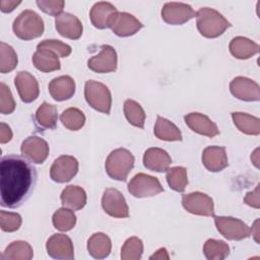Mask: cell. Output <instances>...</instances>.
<instances>
[{"instance_id":"32","label":"cell","mask_w":260,"mask_h":260,"mask_svg":"<svg viewBox=\"0 0 260 260\" xmlns=\"http://www.w3.org/2000/svg\"><path fill=\"white\" fill-rule=\"evenodd\" d=\"M203 253L208 260H222L230 254V246L221 240L208 239L203 246Z\"/></svg>"},{"instance_id":"25","label":"cell","mask_w":260,"mask_h":260,"mask_svg":"<svg viewBox=\"0 0 260 260\" xmlns=\"http://www.w3.org/2000/svg\"><path fill=\"white\" fill-rule=\"evenodd\" d=\"M229 49L235 58L241 60L249 59L259 52V46L245 37L234 38L229 45Z\"/></svg>"},{"instance_id":"23","label":"cell","mask_w":260,"mask_h":260,"mask_svg":"<svg viewBox=\"0 0 260 260\" xmlns=\"http://www.w3.org/2000/svg\"><path fill=\"white\" fill-rule=\"evenodd\" d=\"M171 164V156L166 150L161 148L150 147L146 149L143 154V165L150 171L157 173L167 172Z\"/></svg>"},{"instance_id":"8","label":"cell","mask_w":260,"mask_h":260,"mask_svg":"<svg viewBox=\"0 0 260 260\" xmlns=\"http://www.w3.org/2000/svg\"><path fill=\"white\" fill-rule=\"evenodd\" d=\"M183 207L190 213L202 216H214V203L210 196L202 192H191L183 195Z\"/></svg>"},{"instance_id":"43","label":"cell","mask_w":260,"mask_h":260,"mask_svg":"<svg viewBox=\"0 0 260 260\" xmlns=\"http://www.w3.org/2000/svg\"><path fill=\"white\" fill-rule=\"evenodd\" d=\"M244 202L248 204L249 206H252L254 208H259L260 203H259V185L256 186L255 190L252 192H248L246 196L244 197Z\"/></svg>"},{"instance_id":"1","label":"cell","mask_w":260,"mask_h":260,"mask_svg":"<svg viewBox=\"0 0 260 260\" xmlns=\"http://www.w3.org/2000/svg\"><path fill=\"white\" fill-rule=\"evenodd\" d=\"M37 183L36 168L23 156L8 154L0 161L1 206L17 208L30 196Z\"/></svg>"},{"instance_id":"15","label":"cell","mask_w":260,"mask_h":260,"mask_svg":"<svg viewBox=\"0 0 260 260\" xmlns=\"http://www.w3.org/2000/svg\"><path fill=\"white\" fill-rule=\"evenodd\" d=\"M118 14L117 8L110 2L100 1L93 4L89 11V18L91 24L99 28H111L114 20Z\"/></svg>"},{"instance_id":"35","label":"cell","mask_w":260,"mask_h":260,"mask_svg":"<svg viewBox=\"0 0 260 260\" xmlns=\"http://www.w3.org/2000/svg\"><path fill=\"white\" fill-rule=\"evenodd\" d=\"M166 179L171 189L176 192H184L188 185L187 170L184 167H173L168 169Z\"/></svg>"},{"instance_id":"16","label":"cell","mask_w":260,"mask_h":260,"mask_svg":"<svg viewBox=\"0 0 260 260\" xmlns=\"http://www.w3.org/2000/svg\"><path fill=\"white\" fill-rule=\"evenodd\" d=\"M20 151L23 156L28 158L34 164H43L49 155V145L46 140L39 136H28L20 146Z\"/></svg>"},{"instance_id":"33","label":"cell","mask_w":260,"mask_h":260,"mask_svg":"<svg viewBox=\"0 0 260 260\" xmlns=\"http://www.w3.org/2000/svg\"><path fill=\"white\" fill-rule=\"evenodd\" d=\"M124 114L127 119V121L138 128H143L144 127V122H145V112L143 108L138 104L137 102L133 100H126L124 103Z\"/></svg>"},{"instance_id":"4","label":"cell","mask_w":260,"mask_h":260,"mask_svg":"<svg viewBox=\"0 0 260 260\" xmlns=\"http://www.w3.org/2000/svg\"><path fill=\"white\" fill-rule=\"evenodd\" d=\"M135 158L126 148H117L108 155L105 168L110 178L116 181H126L129 173L134 167Z\"/></svg>"},{"instance_id":"36","label":"cell","mask_w":260,"mask_h":260,"mask_svg":"<svg viewBox=\"0 0 260 260\" xmlns=\"http://www.w3.org/2000/svg\"><path fill=\"white\" fill-rule=\"evenodd\" d=\"M62 124L71 131H77L84 126L85 116L77 108H68L60 116Z\"/></svg>"},{"instance_id":"22","label":"cell","mask_w":260,"mask_h":260,"mask_svg":"<svg viewBox=\"0 0 260 260\" xmlns=\"http://www.w3.org/2000/svg\"><path fill=\"white\" fill-rule=\"evenodd\" d=\"M48 88L51 96L55 101H66L71 99L75 93V81L68 75H62L53 78L50 81Z\"/></svg>"},{"instance_id":"3","label":"cell","mask_w":260,"mask_h":260,"mask_svg":"<svg viewBox=\"0 0 260 260\" xmlns=\"http://www.w3.org/2000/svg\"><path fill=\"white\" fill-rule=\"evenodd\" d=\"M14 35L23 41L41 37L45 30L43 18L34 10L26 9L18 14L12 24Z\"/></svg>"},{"instance_id":"38","label":"cell","mask_w":260,"mask_h":260,"mask_svg":"<svg viewBox=\"0 0 260 260\" xmlns=\"http://www.w3.org/2000/svg\"><path fill=\"white\" fill-rule=\"evenodd\" d=\"M143 253V243L137 237L127 239L121 249V258L123 260H138Z\"/></svg>"},{"instance_id":"41","label":"cell","mask_w":260,"mask_h":260,"mask_svg":"<svg viewBox=\"0 0 260 260\" xmlns=\"http://www.w3.org/2000/svg\"><path fill=\"white\" fill-rule=\"evenodd\" d=\"M15 101L10 88L4 83H0V113L3 115L11 114L15 110Z\"/></svg>"},{"instance_id":"21","label":"cell","mask_w":260,"mask_h":260,"mask_svg":"<svg viewBox=\"0 0 260 260\" xmlns=\"http://www.w3.org/2000/svg\"><path fill=\"white\" fill-rule=\"evenodd\" d=\"M142 27L143 24L134 15L128 12H118L111 29L118 37H130Z\"/></svg>"},{"instance_id":"45","label":"cell","mask_w":260,"mask_h":260,"mask_svg":"<svg viewBox=\"0 0 260 260\" xmlns=\"http://www.w3.org/2000/svg\"><path fill=\"white\" fill-rule=\"evenodd\" d=\"M21 3V1H13V0H1L0 1V9L2 12L4 13H8L13 11L19 4Z\"/></svg>"},{"instance_id":"34","label":"cell","mask_w":260,"mask_h":260,"mask_svg":"<svg viewBox=\"0 0 260 260\" xmlns=\"http://www.w3.org/2000/svg\"><path fill=\"white\" fill-rule=\"evenodd\" d=\"M52 222L55 229L61 232H68L75 226L76 215L71 209L62 207L54 212L52 217Z\"/></svg>"},{"instance_id":"5","label":"cell","mask_w":260,"mask_h":260,"mask_svg":"<svg viewBox=\"0 0 260 260\" xmlns=\"http://www.w3.org/2000/svg\"><path fill=\"white\" fill-rule=\"evenodd\" d=\"M84 98L87 104L94 110L110 114L112 107V94L107 85L95 80H87L84 85Z\"/></svg>"},{"instance_id":"6","label":"cell","mask_w":260,"mask_h":260,"mask_svg":"<svg viewBox=\"0 0 260 260\" xmlns=\"http://www.w3.org/2000/svg\"><path fill=\"white\" fill-rule=\"evenodd\" d=\"M128 191L134 197L145 198L164 192V188L157 178L138 173L128 183Z\"/></svg>"},{"instance_id":"24","label":"cell","mask_w":260,"mask_h":260,"mask_svg":"<svg viewBox=\"0 0 260 260\" xmlns=\"http://www.w3.org/2000/svg\"><path fill=\"white\" fill-rule=\"evenodd\" d=\"M60 198L62 205L71 210H79L86 204V193L84 189L75 185L65 187Z\"/></svg>"},{"instance_id":"42","label":"cell","mask_w":260,"mask_h":260,"mask_svg":"<svg viewBox=\"0 0 260 260\" xmlns=\"http://www.w3.org/2000/svg\"><path fill=\"white\" fill-rule=\"evenodd\" d=\"M37 5L45 13L52 16H58L62 13L65 2L63 0H38Z\"/></svg>"},{"instance_id":"12","label":"cell","mask_w":260,"mask_h":260,"mask_svg":"<svg viewBox=\"0 0 260 260\" xmlns=\"http://www.w3.org/2000/svg\"><path fill=\"white\" fill-rule=\"evenodd\" d=\"M118 58L116 50L110 45H103L98 55L92 56L87 61V67L98 73L114 72L117 69Z\"/></svg>"},{"instance_id":"44","label":"cell","mask_w":260,"mask_h":260,"mask_svg":"<svg viewBox=\"0 0 260 260\" xmlns=\"http://www.w3.org/2000/svg\"><path fill=\"white\" fill-rule=\"evenodd\" d=\"M12 138V131L10 127L5 123H0V143L4 144L11 140Z\"/></svg>"},{"instance_id":"7","label":"cell","mask_w":260,"mask_h":260,"mask_svg":"<svg viewBox=\"0 0 260 260\" xmlns=\"http://www.w3.org/2000/svg\"><path fill=\"white\" fill-rule=\"evenodd\" d=\"M214 223L219 234L228 240L241 241L251 236V229L239 218L214 216Z\"/></svg>"},{"instance_id":"13","label":"cell","mask_w":260,"mask_h":260,"mask_svg":"<svg viewBox=\"0 0 260 260\" xmlns=\"http://www.w3.org/2000/svg\"><path fill=\"white\" fill-rule=\"evenodd\" d=\"M47 253L50 257L60 260H72L74 248L71 239L64 234L52 235L46 243Z\"/></svg>"},{"instance_id":"40","label":"cell","mask_w":260,"mask_h":260,"mask_svg":"<svg viewBox=\"0 0 260 260\" xmlns=\"http://www.w3.org/2000/svg\"><path fill=\"white\" fill-rule=\"evenodd\" d=\"M21 216L16 212L0 211V226L3 232L12 233L17 231L21 225Z\"/></svg>"},{"instance_id":"30","label":"cell","mask_w":260,"mask_h":260,"mask_svg":"<svg viewBox=\"0 0 260 260\" xmlns=\"http://www.w3.org/2000/svg\"><path fill=\"white\" fill-rule=\"evenodd\" d=\"M232 118L236 127L245 134L259 135L260 134V120L257 117L251 116L247 113L234 112Z\"/></svg>"},{"instance_id":"37","label":"cell","mask_w":260,"mask_h":260,"mask_svg":"<svg viewBox=\"0 0 260 260\" xmlns=\"http://www.w3.org/2000/svg\"><path fill=\"white\" fill-rule=\"evenodd\" d=\"M17 55L14 49L8 44L0 43V72L8 73L17 66Z\"/></svg>"},{"instance_id":"39","label":"cell","mask_w":260,"mask_h":260,"mask_svg":"<svg viewBox=\"0 0 260 260\" xmlns=\"http://www.w3.org/2000/svg\"><path fill=\"white\" fill-rule=\"evenodd\" d=\"M37 49H46L53 53H55L58 57L65 58L71 54V47L61 41L58 40H44L38 44Z\"/></svg>"},{"instance_id":"19","label":"cell","mask_w":260,"mask_h":260,"mask_svg":"<svg viewBox=\"0 0 260 260\" xmlns=\"http://www.w3.org/2000/svg\"><path fill=\"white\" fill-rule=\"evenodd\" d=\"M202 164L209 172H220L229 166L225 147L223 146H207L202 152Z\"/></svg>"},{"instance_id":"29","label":"cell","mask_w":260,"mask_h":260,"mask_svg":"<svg viewBox=\"0 0 260 260\" xmlns=\"http://www.w3.org/2000/svg\"><path fill=\"white\" fill-rule=\"evenodd\" d=\"M34 257L31 246L25 241L10 243L2 253L1 260H30Z\"/></svg>"},{"instance_id":"10","label":"cell","mask_w":260,"mask_h":260,"mask_svg":"<svg viewBox=\"0 0 260 260\" xmlns=\"http://www.w3.org/2000/svg\"><path fill=\"white\" fill-rule=\"evenodd\" d=\"M195 16L193 8L182 2H167L161 8V18L171 25H181Z\"/></svg>"},{"instance_id":"9","label":"cell","mask_w":260,"mask_h":260,"mask_svg":"<svg viewBox=\"0 0 260 260\" xmlns=\"http://www.w3.org/2000/svg\"><path fill=\"white\" fill-rule=\"evenodd\" d=\"M102 207L110 216L126 218L129 216V208L123 194L115 189L108 188L102 197Z\"/></svg>"},{"instance_id":"28","label":"cell","mask_w":260,"mask_h":260,"mask_svg":"<svg viewBox=\"0 0 260 260\" xmlns=\"http://www.w3.org/2000/svg\"><path fill=\"white\" fill-rule=\"evenodd\" d=\"M153 133L156 138L165 141H181L182 133L180 129L170 120L160 116L156 117Z\"/></svg>"},{"instance_id":"31","label":"cell","mask_w":260,"mask_h":260,"mask_svg":"<svg viewBox=\"0 0 260 260\" xmlns=\"http://www.w3.org/2000/svg\"><path fill=\"white\" fill-rule=\"evenodd\" d=\"M35 118L42 129H55L58 120L57 108L54 105L44 102L38 108Z\"/></svg>"},{"instance_id":"20","label":"cell","mask_w":260,"mask_h":260,"mask_svg":"<svg viewBox=\"0 0 260 260\" xmlns=\"http://www.w3.org/2000/svg\"><path fill=\"white\" fill-rule=\"evenodd\" d=\"M187 126L194 132L207 136L214 137L219 134V130L216 124L211 121L206 115L201 113H190L184 117Z\"/></svg>"},{"instance_id":"26","label":"cell","mask_w":260,"mask_h":260,"mask_svg":"<svg viewBox=\"0 0 260 260\" xmlns=\"http://www.w3.org/2000/svg\"><path fill=\"white\" fill-rule=\"evenodd\" d=\"M112 250L111 239L104 233H95L87 240V251L95 259L107 258Z\"/></svg>"},{"instance_id":"17","label":"cell","mask_w":260,"mask_h":260,"mask_svg":"<svg viewBox=\"0 0 260 260\" xmlns=\"http://www.w3.org/2000/svg\"><path fill=\"white\" fill-rule=\"evenodd\" d=\"M14 85L18 91L20 100L25 104L32 103L39 96V83L36 77L27 71H19L15 75Z\"/></svg>"},{"instance_id":"27","label":"cell","mask_w":260,"mask_h":260,"mask_svg":"<svg viewBox=\"0 0 260 260\" xmlns=\"http://www.w3.org/2000/svg\"><path fill=\"white\" fill-rule=\"evenodd\" d=\"M32 64L42 72H52L61 68L59 57L46 49H37L32 55Z\"/></svg>"},{"instance_id":"2","label":"cell","mask_w":260,"mask_h":260,"mask_svg":"<svg viewBox=\"0 0 260 260\" xmlns=\"http://www.w3.org/2000/svg\"><path fill=\"white\" fill-rule=\"evenodd\" d=\"M196 25L200 35L208 39L221 36L232 26L231 22L221 13L210 7L200 8L196 12Z\"/></svg>"},{"instance_id":"11","label":"cell","mask_w":260,"mask_h":260,"mask_svg":"<svg viewBox=\"0 0 260 260\" xmlns=\"http://www.w3.org/2000/svg\"><path fill=\"white\" fill-rule=\"evenodd\" d=\"M78 172V160L72 155H60L50 169V177L54 182L66 183L73 179Z\"/></svg>"},{"instance_id":"14","label":"cell","mask_w":260,"mask_h":260,"mask_svg":"<svg viewBox=\"0 0 260 260\" xmlns=\"http://www.w3.org/2000/svg\"><path fill=\"white\" fill-rule=\"evenodd\" d=\"M230 90L235 98L241 101L258 102L260 100L259 84L248 77H235L230 83Z\"/></svg>"},{"instance_id":"18","label":"cell","mask_w":260,"mask_h":260,"mask_svg":"<svg viewBox=\"0 0 260 260\" xmlns=\"http://www.w3.org/2000/svg\"><path fill=\"white\" fill-rule=\"evenodd\" d=\"M55 26L60 36L70 39L77 40L81 37L83 26L77 16L69 13L62 12L55 18Z\"/></svg>"},{"instance_id":"46","label":"cell","mask_w":260,"mask_h":260,"mask_svg":"<svg viewBox=\"0 0 260 260\" xmlns=\"http://www.w3.org/2000/svg\"><path fill=\"white\" fill-rule=\"evenodd\" d=\"M150 260L152 259H159V260H162V259H170V256L168 254V251L166 248H159L153 255H151L149 257Z\"/></svg>"}]
</instances>
